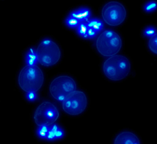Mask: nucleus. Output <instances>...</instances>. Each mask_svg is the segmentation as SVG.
I'll return each mask as SVG.
<instances>
[{
	"label": "nucleus",
	"mask_w": 157,
	"mask_h": 144,
	"mask_svg": "<svg viewBox=\"0 0 157 144\" xmlns=\"http://www.w3.org/2000/svg\"><path fill=\"white\" fill-rule=\"evenodd\" d=\"M131 64L125 56L114 55L107 59L104 63L103 71L104 75L113 81L121 80L129 74Z\"/></svg>",
	"instance_id": "1"
},
{
	"label": "nucleus",
	"mask_w": 157,
	"mask_h": 144,
	"mask_svg": "<svg viewBox=\"0 0 157 144\" xmlns=\"http://www.w3.org/2000/svg\"><path fill=\"white\" fill-rule=\"evenodd\" d=\"M44 75L37 65H27L19 76V84L26 92H38L44 83Z\"/></svg>",
	"instance_id": "2"
},
{
	"label": "nucleus",
	"mask_w": 157,
	"mask_h": 144,
	"mask_svg": "<svg viewBox=\"0 0 157 144\" xmlns=\"http://www.w3.org/2000/svg\"><path fill=\"white\" fill-rule=\"evenodd\" d=\"M96 46L101 55L111 57L116 55L120 50L121 40L115 32L106 30L101 32L98 37Z\"/></svg>",
	"instance_id": "3"
},
{
	"label": "nucleus",
	"mask_w": 157,
	"mask_h": 144,
	"mask_svg": "<svg viewBox=\"0 0 157 144\" xmlns=\"http://www.w3.org/2000/svg\"><path fill=\"white\" fill-rule=\"evenodd\" d=\"M36 50L38 62L45 67L56 64L61 57L59 47L50 39L44 40Z\"/></svg>",
	"instance_id": "4"
},
{
	"label": "nucleus",
	"mask_w": 157,
	"mask_h": 144,
	"mask_svg": "<svg viewBox=\"0 0 157 144\" xmlns=\"http://www.w3.org/2000/svg\"><path fill=\"white\" fill-rule=\"evenodd\" d=\"M77 88L74 80L68 76H60L54 79L50 86V92L54 99L63 102Z\"/></svg>",
	"instance_id": "5"
},
{
	"label": "nucleus",
	"mask_w": 157,
	"mask_h": 144,
	"mask_svg": "<svg viewBox=\"0 0 157 144\" xmlns=\"http://www.w3.org/2000/svg\"><path fill=\"white\" fill-rule=\"evenodd\" d=\"M87 99L82 91H74L69 94L62 102L63 110L70 115H78L86 108Z\"/></svg>",
	"instance_id": "6"
},
{
	"label": "nucleus",
	"mask_w": 157,
	"mask_h": 144,
	"mask_svg": "<svg viewBox=\"0 0 157 144\" xmlns=\"http://www.w3.org/2000/svg\"><path fill=\"white\" fill-rule=\"evenodd\" d=\"M59 117L58 108L49 102H44L38 106L34 115V120L38 126H48L55 123Z\"/></svg>",
	"instance_id": "7"
},
{
	"label": "nucleus",
	"mask_w": 157,
	"mask_h": 144,
	"mask_svg": "<svg viewBox=\"0 0 157 144\" xmlns=\"http://www.w3.org/2000/svg\"><path fill=\"white\" fill-rule=\"evenodd\" d=\"M126 10L120 3L111 2L103 8L102 16L104 22L110 26L121 24L126 18Z\"/></svg>",
	"instance_id": "8"
},
{
	"label": "nucleus",
	"mask_w": 157,
	"mask_h": 144,
	"mask_svg": "<svg viewBox=\"0 0 157 144\" xmlns=\"http://www.w3.org/2000/svg\"><path fill=\"white\" fill-rule=\"evenodd\" d=\"M114 144H140V141L134 134L125 131L120 133L116 137Z\"/></svg>",
	"instance_id": "9"
},
{
	"label": "nucleus",
	"mask_w": 157,
	"mask_h": 144,
	"mask_svg": "<svg viewBox=\"0 0 157 144\" xmlns=\"http://www.w3.org/2000/svg\"><path fill=\"white\" fill-rule=\"evenodd\" d=\"M91 14V11L89 9L86 8H82L73 11L71 13L69 16L76 19L80 22L87 23L90 19Z\"/></svg>",
	"instance_id": "10"
},
{
	"label": "nucleus",
	"mask_w": 157,
	"mask_h": 144,
	"mask_svg": "<svg viewBox=\"0 0 157 144\" xmlns=\"http://www.w3.org/2000/svg\"><path fill=\"white\" fill-rule=\"evenodd\" d=\"M25 62L27 65H36L38 63L36 50L34 48H30L27 51L25 56Z\"/></svg>",
	"instance_id": "11"
},
{
	"label": "nucleus",
	"mask_w": 157,
	"mask_h": 144,
	"mask_svg": "<svg viewBox=\"0 0 157 144\" xmlns=\"http://www.w3.org/2000/svg\"><path fill=\"white\" fill-rule=\"evenodd\" d=\"M87 25L88 26V28L95 30L98 33L101 32L104 29V23L99 19H90L87 22Z\"/></svg>",
	"instance_id": "12"
},
{
	"label": "nucleus",
	"mask_w": 157,
	"mask_h": 144,
	"mask_svg": "<svg viewBox=\"0 0 157 144\" xmlns=\"http://www.w3.org/2000/svg\"><path fill=\"white\" fill-rule=\"evenodd\" d=\"M88 29V28L87 25V23L80 22L76 29L79 35H80L83 38H87Z\"/></svg>",
	"instance_id": "13"
},
{
	"label": "nucleus",
	"mask_w": 157,
	"mask_h": 144,
	"mask_svg": "<svg viewBox=\"0 0 157 144\" xmlns=\"http://www.w3.org/2000/svg\"><path fill=\"white\" fill-rule=\"evenodd\" d=\"M55 131V138L56 140L61 139L65 136V132L63 129L58 126L56 123H54L53 124L50 126Z\"/></svg>",
	"instance_id": "14"
},
{
	"label": "nucleus",
	"mask_w": 157,
	"mask_h": 144,
	"mask_svg": "<svg viewBox=\"0 0 157 144\" xmlns=\"http://www.w3.org/2000/svg\"><path fill=\"white\" fill-rule=\"evenodd\" d=\"M49 130V126H38V128L37 129V135L39 138L42 139H46L47 137Z\"/></svg>",
	"instance_id": "15"
},
{
	"label": "nucleus",
	"mask_w": 157,
	"mask_h": 144,
	"mask_svg": "<svg viewBox=\"0 0 157 144\" xmlns=\"http://www.w3.org/2000/svg\"><path fill=\"white\" fill-rule=\"evenodd\" d=\"M148 47L151 51L157 54V33L149 39Z\"/></svg>",
	"instance_id": "16"
},
{
	"label": "nucleus",
	"mask_w": 157,
	"mask_h": 144,
	"mask_svg": "<svg viewBox=\"0 0 157 144\" xmlns=\"http://www.w3.org/2000/svg\"><path fill=\"white\" fill-rule=\"evenodd\" d=\"M66 25L71 29H77V27L79 26V24L80 23L78 20L76 19L69 16L66 19Z\"/></svg>",
	"instance_id": "17"
},
{
	"label": "nucleus",
	"mask_w": 157,
	"mask_h": 144,
	"mask_svg": "<svg viewBox=\"0 0 157 144\" xmlns=\"http://www.w3.org/2000/svg\"><path fill=\"white\" fill-rule=\"evenodd\" d=\"M157 9V2L155 1H150L147 3L144 8V10L147 13H151L156 11Z\"/></svg>",
	"instance_id": "18"
},
{
	"label": "nucleus",
	"mask_w": 157,
	"mask_h": 144,
	"mask_svg": "<svg viewBox=\"0 0 157 144\" xmlns=\"http://www.w3.org/2000/svg\"><path fill=\"white\" fill-rule=\"evenodd\" d=\"M157 33L156 29L153 27H148L144 31V35L147 38H151Z\"/></svg>",
	"instance_id": "19"
},
{
	"label": "nucleus",
	"mask_w": 157,
	"mask_h": 144,
	"mask_svg": "<svg viewBox=\"0 0 157 144\" xmlns=\"http://www.w3.org/2000/svg\"><path fill=\"white\" fill-rule=\"evenodd\" d=\"M38 95L37 92H27L26 98L30 102H35L38 99Z\"/></svg>",
	"instance_id": "20"
},
{
	"label": "nucleus",
	"mask_w": 157,
	"mask_h": 144,
	"mask_svg": "<svg viewBox=\"0 0 157 144\" xmlns=\"http://www.w3.org/2000/svg\"><path fill=\"white\" fill-rule=\"evenodd\" d=\"M47 140L49 141H53V140H55V131L54 130L50 127L49 126V130L47 135V137L46 138Z\"/></svg>",
	"instance_id": "21"
},
{
	"label": "nucleus",
	"mask_w": 157,
	"mask_h": 144,
	"mask_svg": "<svg viewBox=\"0 0 157 144\" xmlns=\"http://www.w3.org/2000/svg\"><path fill=\"white\" fill-rule=\"evenodd\" d=\"M98 35V33L96 32L95 30L92 29H88L87 32V38L88 39H93L96 38Z\"/></svg>",
	"instance_id": "22"
}]
</instances>
